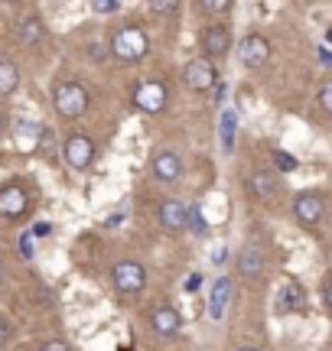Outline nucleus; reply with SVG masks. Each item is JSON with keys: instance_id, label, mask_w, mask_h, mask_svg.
Listing matches in <instances>:
<instances>
[{"instance_id": "6e6552de", "label": "nucleus", "mask_w": 332, "mask_h": 351, "mask_svg": "<svg viewBox=\"0 0 332 351\" xmlns=\"http://www.w3.org/2000/svg\"><path fill=\"white\" fill-rule=\"evenodd\" d=\"M199 46H202L205 59H222V56H228L231 49V29L228 26H202V33H199Z\"/></svg>"}, {"instance_id": "2f4dec72", "label": "nucleus", "mask_w": 332, "mask_h": 351, "mask_svg": "<svg viewBox=\"0 0 332 351\" xmlns=\"http://www.w3.org/2000/svg\"><path fill=\"white\" fill-rule=\"evenodd\" d=\"M320 65L332 69V52H329V49H322V46H320Z\"/></svg>"}, {"instance_id": "7c9ffc66", "label": "nucleus", "mask_w": 332, "mask_h": 351, "mask_svg": "<svg viewBox=\"0 0 332 351\" xmlns=\"http://www.w3.org/2000/svg\"><path fill=\"white\" fill-rule=\"evenodd\" d=\"M104 46H98V43H95V46H88V56H91V62H104Z\"/></svg>"}, {"instance_id": "a211bd4d", "label": "nucleus", "mask_w": 332, "mask_h": 351, "mask_svg": "<svg viewBox=\"0 0 332 351\" xmlns=\"http://www.w3.org/2000/svg\"><path fill=\"white\" fill-rule=\"evenodd\" d=\"M218 137H222V150L225 153L235 150V140H238V111H235V108H222V117H218Z\"/></svg>"}, {"instance_id": "7ed1b4c3", "label": "nucleus", "mask_w": 332, "mask_h": 351, "mask_svg": "<svg viewBox=\"0 0 332 351\" xmlns=\"http://www.w3.org/2000/svg\"><path fill=\"white\" fill-rule=\"evenodd\" d=\"M111 283L121 296H141L147 287V270L137 261H117L111 267Z\"/></svg>"}, {"instance_id": "f257e3e1", "label": "nucleus", "mask_w": 332, "mask_h": 351, "mask_svg": "<svg viewBox=\"0 0 332 351\" xmlns=\"http://www.w3.org/2000/svg\"><path fill=\"white\" fill-rule=\"evenodd\" d=\"M108 49L121 62H141V59H147V52H150V39H147V33H143L141 26H121V29H115Z\"/></svg>"}, {"instance_id": "e433bc0d", "label": "nucleus", "mask_w": 332, "mask_h": 351, "mask_svg": "<svg viewBox=\"0 0 332 351\" xmlns=\"http://www.w3.org/2000/svg\"><path fill=\"white\" fill-rule=\"evenodd\" d=\"M238 351H261V348H238Z\"/></svg>"}, {"instance_id": "c85d7f7f", "label": "nucleus", "mask_w": 332, "mask_h": 351, "mask_svg": "<svg viewBox=\"0 0 332 351\" xmlns=\"http://www.w3.org/2000/svg\"><path fill=\"white\" fill-rule=\"evenodd\" d=\"M7 339H10V322H7V315L0 313V345H7Z\"/></svg>"}, {"instance_id": "a878e982", "label": "nucleus", "mask_w": 332, "mask_h": 351, "mask_svg": "<svg viewBox=\"0 0 332 351\" xmlns=\"http://www.w3.org/2000/svg\"><path fill=\"white\" fill-rule=\"evenodd\" d=\"M186 225H192V231H199V234L209 231V225L202 221V212H199V208H189V221H186Z\"/></svg>"}, {"instance_id": "c756f323", "label": "nucleus", "mask_w": 332, "mask_h": 351, "mask_svg": "<svg viewBox=\"0 0 332 351\" xmlns=\"http://www.w3.org/2000/svg\"><path fill=\"white\" fill-rule=\"evenodd\" d=\"M322 302H326V309L332 313V276L322 283Z\"/></svg>"}, {"instance_id": "dca6fc26", "label": "nucleus", "mask_w": 332, "mask_h": 351, "mask_svg": "<svg viewBox=\"0 0 332 351\" xmlns=\"http://www.w3.org/2000/svg\"><path fill=\"white\" fill-rule=\"evenodd\" d=\"M13 29H16V43H20V46H36L39 39L46 36V26H43V20H39L36 13H26V16H20Z\"/></svg>"}, {"instance_id": "393cba45", "label": "nucleus", "mask_w": 332, "mask_h": 351, "mask_svg": "<svg viewBox=\"0 0 332 351\" xmlns=\"http://www.w3.org/2000/svg\"><path fill=\"white\" fill-rule=\"evenodd\" d=\"M320 108L326 114H332V78L329 82H322V88H320Z\"/></svg>"}, {"instance_id": "2eb2a0df", "label": "nucleus", "mask_w": 332, "mask_h": 351, "mask_svg": "<svg viewBox=\"0 0 332 351\" xmlns=\"http://www.w3.org/2000/svg\"><path fill=\"white\" fill-rule=\"evenodd\" d=\"M248 189H251V195H257L261 202H270V199H277L281 182H277V176L270 173V169H257V173H251V179H248Z\"/></svg>"}, {"instance_id": "1a4fd4ad", "label": "nucleus", "mask_w": 332, "mask_h": 351, "mask_svg": "<svg viewBox=\"0 0 332 351\" xmlns=\"http://www.w3.org/2000/svg\"><path fill=\"white\" fill-rule=\"evenodd\" d=\"M156 221H160V228L163 231H173V234H179V231H186V221H189V205H182L179 199H163L160 205H156Z\"/></svg>"}, {"instance_id": "c9c22d12", "label": "nucleus", "mask_w": 332, "mask_h": 351, "mask_svg": "<svg viewBox=\"0 0 332 351\" xmlns=\"http://www.w3.org/2000/svg\"><path fill=\"white\" fill-rule=\"evenodd\" d=\"M326 39H329V43H332V26H329V33H326Z\"/></svg>"}, {"instance_id": "4be33fe9", "label": "nucleus", "mask_w": 332, "mask_h": 351, "mask_svg": "<svg viewBox=\"0 0 332 351\" xmlns=\"http://www.w3.org/2000/svg\"><path fill=\"white\" fill-rule=\"evenodd\" d=\"M270 160H274V166H277L281 173H294L296 166H300V160H296L294 153H287V150H274L270 153Z\"/></svg>"}, {"instance_id": "f03ea898", "label": "nucleus", "mask_w": 332, "mask_h": 351, "mask_svg": "<svg viewBox=\"0 0 332 351\" xmlns=\"http://www.w3.org/2000/svg\"><path fill=\"white\" fill-rule=\"evenodd\" d=\"M52 108L59 117H82L88 111V91L82 82H59L52 91Z\"/></svg>"}, {"instance_id": "bb28decb", "label": "nucleus", "mask_w": 332, "mask_h": 351, "mask_svg": "<svg viewBox=\"0 0 332 351\" xmlns=\"http://www.w3.org/2000/svg\"><path fill=\"white\" fill-rule=\"evenodd\" d=\"M117 7H121L117 0H91V10H95V13H104V16H108V13H115Z\"/></svg>"}, {"instance_id": "ddd939ff", "label": "nucleus", "mask_w": 332, "mask_h": 351, "mask_svg": "<svg viewBox=\"0 0 332 351\" xmlns=\"http://www.w3.org/2000/svg\"><path fill=\"white\" fill-rule=\"evenodd\" d=\"M150 173H154V179H160V182H176V179H182V156L173 150L154 153Z\"/></svg>"}, {"instance_id": "4468645a", "label": "nucleus", "mask_w": 332, "mask_h": 351, "mask_svg": "<svg viewBox=\"0 0 332 351\" xmlns=\"http://www.w3.org/2000/svg\"><path fill=\"white\" fill-rule=\"evenodd\" d=\"M235 267H238V276H244V280H257V276H264L268 257H264V251H261L257 244H244L241 251H238Z\"/></svg>"}, {"instance_id": "4c0bfd02", "label": "nucleus", "mask_w": 332, "mask_h": 351, "mask_svg": "<svg viewBox=\"0 0 332 351\" xmlns=\"http://www.w3.org/2000/svg\"><path fill=\"white\" fill-rule=\"evenodd\" d=\"M3 3H20V0H3Z\"/></svg>"}, {"instance_id": "72a5a7b5", "label": "nucleus", "mask_w": 332, "mask_h": 351, "mask_svg": "<svg viewBox=\"0 0 332 351\" xmlns=\"http://www.w3.org/2000/svg\"><path fill=\"white\" fill-rule=\"evenodd\" d=\"M7 280V270H3V261H0V283Z\"/></svg>"}, {"instance_id": "b1692460", "label": "nucleus", "mask_w": 332, "mask_h": 351, "mask_svg": "<svg viewBox=\"0 0 332 351\" xmlns=\"http://www.w3.org/2000/svg\"><path fill=\"white\" fill-rule=\"evenodd\" d=\"M199 7H202L205 13H228L231 10V0H199Z\"/></svg>"}, {"instance_id": "aec40b11", "label": "nucleus", "mask_w": 332, "mask_h": 351, "mask_svg": "<svg viewBox=\"0 0 332 351\" xmlns=\"http://www.w3.org/2000/svg\"><path fill=\"white\" fill-rule=\"evenodd\" d=\"M43 140V124H33V121H20L16 124V147L23 153H33Z\"/></svg>"}, {"instance_id": "f3484780", "label": "nucleus", "mask_w": 332, "mask_h": 351, "mask_svg": "<svg viewBox=\"0 0 332 351\" xmlns=\"http://www.w3.org/2000/svg\"><path fill=\"white\" fill-rule=\"evenodd\" d=\"M228 300H231V280L228 276H218L215 283H212V293H209V315H212L215 322L225 315Z\"/></svg>"}, {"instance_id": "cd10ccee", "label": "nucleus", "mask_w": 332, "mask_h": 351, "mask_svg": "<svg viewBox=\"0 0 332 351\" xmlns=\"http://www.w3.org/2000/svg\"><path fill=\"white\" fill-rule=\"evenodd\" d=\"M39 351H72V348H69L62 339H49V341H43V345H39Z\"/></svg>"}, {"instance_id": "6ab92c4d", "label": "nucleus", "mask_w": 332, "mask_h": 351, "mask_svg": "<svg viewBox=\"0 0 332 351\" xmlns=\"http://www.w3.org/2000/svg\"><path fill=\"white\" fill-rule=\"evenodd\" d=\"M277 306H281V313H296V309H303V306H307V293H303V287L294 283V280H287V283L281 287V300H277Z\"/></svg>"}, {"instance_id": "423d86ee", "label": "nucleus", "mask_w": 332, "mask_h": 351, "mask_svg": "<svg viewBox=\"0 0 332 351\" xmlns=\"http://www.w3.org/2000/svg\"><path fill=\"white\" fill-rule=\"evenodd\" d=\"M322 215H326V202H322L320 192L307 189V192H300L294 199V218L303 228H316L322 221Z\"/></svg>"}, {"instance_id": "9d476101", "label": "nucleus", "mask_w": 332, "mask_h": 351, "mask_svg": "<svg viewBox=\"0 0 332 351\" xmlns=\"http://www.w3.org/2000/svg\"><path fill=\"white\" fill-rule=\"evenodd\" d=\"M150 328L156 335H163V339H173V335L182 332V313L176 306H169V302H160V306L150 309Z\"/></svg>"}, {"instance_id": "9b49d317", "label": "nucleus", "mask_w": 332, "mask_h": 351, "mask_svg": "<svg viewBox=\"0 0 332 351\" xmlns=\"http://www.w3.org/2000/svg\"><path fill=\"white\" fill-rule=\"evenodd\" d=\"M182 78H186V85L192 88V91H212L218 82V72H215V62L212 59H192L189 65H186V72H182Z\"/></svg>"}, {"instance_id": "f8f14e48", "label": "nucleus", "mask_w": 332, "mask_h": 351, "mask_svg": "<svg viewBox=\"0 0 332 351\" xmlns=\"http://www.w3.org/2000/svg\"><path fill=\"white\" fill-rule=\"evenodd\" d=\"M26 208H29V195H26L23 186H3L0 189V218L16 221V218L26 215Z\"/></svg>"}, {"instance_id": "20e7f679", "label": "nucleus", "mask_w": 332, "mask_h": 351, "mask_svg": "<svg viewBox=\"0 0 332 351\" xmlns=\"http://www.w3.org/2000/svg\"><path fill=\"white\" fill-rule=\"evenodd\" d=\"M134 108L143 114H160L166 108V101H169V95H166V85L160 82V78H147V82H141V85L134 88Z\"/></svg>"}, {"instance_id": "0eeeda50", "label": "nucleus", "mask_w": 332, "mask_h": 351, "mask_svg": "<svg viewBox=\"0 0 332 351\" xmlns=\"http://www.w3.org/2000/svg\"><path fill=\"white\" fill-rule=\"evenodd\" d=\"M238 59H241V65L251 69V72L264 69L270 59V43L261 36V33H248V36L241 39V46H238Z\"/></svg>"}, {"instance_id": "473e14b6", "label": "nucleus", "mask_w": 332, "mask_h": 351, "mask_svg": "<svg viewBox=\"0 0 332 351\" xmlns=\"http://www.w3.org/2000/svg\"><path fill=\"white\" fill-rule=\"evenodd\" d=\"M20 254H23V257H33V247H29V238H20Z\"/></svg>"}, {"instance_id": "412c9836", "label": "nucleus", "mask_w": 332, "mask_h": 351, "mask_svg": "<svg viewBox=\"0 0 332 351\" xmlns=\"http://www.w3.org/2000/svg\"><path fill=\"white\" fill-rule=\"evenodd\" d=\"M20 85V69L7 59H0V98H10Z\"/></svg>"}, {"instance_id": "f704fd0d", "label": "nucleus", "mask_w": 332, "mask_h": 351, "mask_svg": "<svg viewBox=\"0 0 332 351\" xmlns=\"http://www.w3.org/2000/svg\"><path fill=\"white\" fill-rule=\"evenodd\" d=\"M3 124H7V121H3V111H0V134H3Z\"/></svg>"}, {"instance_id": "5701e85b", "label": "nucleus", "mask_w": 332, "mask_h": 351, "mask_svg": "<svg viewBox=\"0 0 332 351\" xmlns=\"http://www.w3.org/2000/svg\"><path fill=\"white\" fill-rule=\"evenodd\" d=\"M150 10L156 16H173L179 10V0H150Z\"/></svg>"}, {"instance_id": "39448f33", "label": "nucleus", "mask_w": 332, "mask_h": 351, "mask_svg": "<svg viewBox=\"0 0 332 351\" xmlns=\"http://www.w3.org/2000/svg\"><path fill=\"white\" fill-rule=\"evenodd\" d=\"M62 156L72 169L82 173V169H88L95 163V143H91L88 134H69L62 143Z\"/></svg>"}]
</instances>
